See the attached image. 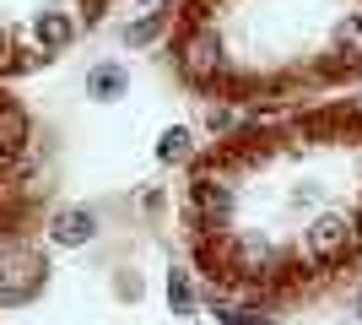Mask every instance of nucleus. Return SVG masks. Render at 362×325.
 <instances>
[{"label":"nucleus","mask_w":362,"mask_h":325,"mask_svg":"<svg viewBox=\"0 0 362 325\" xmlns=\"http://www.w3.org/2000/svg\"><path fill=\"white\" fill-rule=\"evenodd\" d=\"M168 309L173 314L195 309V293H189V277H184V271H168Z\"/></svg>","instance_id":"6"},{"label":"nucleus","mask_w":362,"mask_h":325,"mask_svg":"<svg viewBox=\"0 0 362 325\" xmlns=\"http://www.w3.org/2000/svg\"><path fill=\"white\" fill-rule=\"evenodd\" d=\"M92 233H98V217H92V212H81V206H71V212H60V217H54L49 239H54L60 249H76V244H87Z\"/></svg>","instance_id":"3"},{"label":"nucleus","mask_w":362,"mask_h":325,"mask_svg":"<svg viewBox=\"0 0 362 325\" xmlns=\"http://www.w3.org/2000/svg\"><path fill=\"white\" fill-rule=\"evenodd\" d=\"M163 22H168V11H151L146 22H136V28L124 33V38H130V44H146V38H157V28H163Z\"/></svg>","instance_id":"9"},{"label":"nucleus","mask_w":362,"mask_h":325,"mask_svg":"<svg viewBox=\"0 0 362 325\" xmlns=\"http://www.w3.org/2000/svg\"><path fill=\"white\" fill-rule=\"evenodd\" d=\"M87 93L98 98V103L119 98L124 93V71H119V65H98V71H87Z\"/></svg>","instance_id":"5"},{"label":"nucleus","mask_w":362,"mask_h":325,"mask_svg":"<svg viewBox=\"0 0 362 325\" xmlns=\"http://www.w3.org/2000/svg\"><path fill=\"white\" fill-rule=\"evenodd\" d=\"M179 65H184V76H211L216 65H222V44H216V33H195V38L184 44Z\"/></svg>","instance_id":"2"},{"label":"nucleus","mask_w":362,"mask_h":325,"mask_svg":"<svg viewBox=\"0 0 362 325\" xmlns=\"http://www.w3.org/2000/svg\"><path fill=\"white\" fill-rule=\"evenodd\" d=\"M157 157H163V163H184V157H189V130H163Z\"/></svg>","instance_id":"7"},{"label":"nucleus","mask_w":362,"mask_h":325,"mask_svg":"<svg viewBox=\"0 0 362 325\" xmlns=\"http://www.w3.org/2000/svg\"><path fill=\"white\" fill-rule=\"evenodd\" d=\"M346 244H351V222H346L341 212H325L314 228L303 233V249H308V261H314V266L341 261V255H346Z\"/></svg>","instance_id":"1"},{"label":"nucleus","mask_w":362,"mask_h":325,"mask_svg":"<svg viewBox=\"0 0 362 325\" xmlns=\"http://www.w3.org/2000/svg\"><path fill=\"white\" fill-rule=\"evenodd\" d=\"M335 44H341V55L357 60V55H362V16H346V22L335 28Z\"/></svg>","instance_id":"8"},{"label":"nucleus","mask_w":362,"mask_h":325,"mask_svg":"<svg viewBox=\"0 0 362 325\" xmlns=\"http://www.w3.org/2000/svg\"><path fill=\"white\" fill-rule=\"evenodd\" d=\"M33 33H38V49H44V60H54L60 49H71V38H76V22H71L65 11H44Z\"/></svg>","instance_id":"4"},{"label":"nucleus","mask_w":362,"mask_h":325,"mask_svg":"<svg viewBox=\"0 0 362 325\" xmlns=\"http://www.w3.org/2000/svg\"><path fill=\"white\" fill-rule=\"evenodd\" d=\"M227 325H276V320H265V314H249V309H216Z\"/></svg>","instance_id":"10"}]
</instances>
